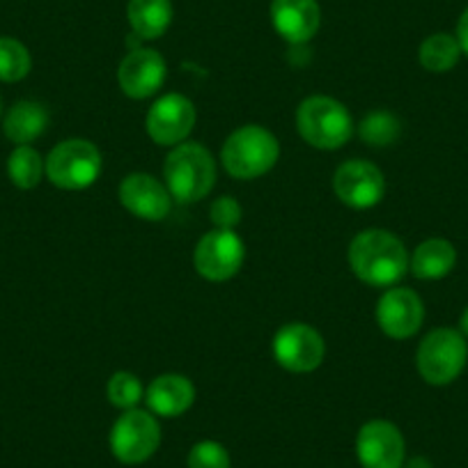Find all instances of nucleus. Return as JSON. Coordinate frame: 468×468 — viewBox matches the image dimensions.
Masks as SVG:
<instances>
[{
  "label": "nucleus",
  "mask_w": 468,
  "mask_h": 468,
  "mask_svg": "<svg viewBox=\"0 0 468 468\" xmlns=\"http://www.w3.org/2000/svg\"><path fill=\"white\" fill-rule=\"evenodd\" d=\"M161 445V427L150 411L129 409L111 431V450L122 463H143Z\"/></svg>",
  "instance_id": "obj_7"
},
{
  "label": "nucleus",
  "mask_w": 468,
  "mask_h": 468,
  "mask_svg": "<svg viewBox=\"0 0 468 468\" xmlns=\"http://www.w3.org/2000/svg\"><path fill=\"white\" fill-rule=\"evenodd\" d=\"M196 106L184 94H165L156 99L147 112V133L156 145H175L184 143L196 127Z\"/></svg>",
  "instance_id": "obj_11"
},
{
  "label": "nucleus",
  "mask_w": 468,
  "mask_h": 468,
  "mask_svg": "<svg viewBox=\"0 0 468 468\" xmlns=\"http://www.w3.org/2000/svg\"><path fill=\"white\" fill-rule=\"evenodd\" d=\"M129 24L141 39H156L168 30L173 21L170 0H129Z\"/></svg>",
  "instance_id": "obj_19"
},
{
  "label": "nucleus",
  "mask_w": 468,
  "mask_h": 468,
  "mask_svg": "<svg viewBox=\"0 0 468 468\" xmlns=\"http://www.w3.org/2000/svg\"><path fill=\"white\" fill-rule=\"evenodd\" d=\"M44 164H47V177L51 179V184L65 191H83L92 186L103 168L101 152L94 143L83 141V138L62 141L60 145L53 147Z\"/></svg>",
  "instance_id": "obj_6"
},
{
  "label": "nucleus",
  "mask_w": 468,
  "mask_h": 468,
  "mask_svg": "<svg viewBox=\"0 0 468 468\" xmlns=\"http://www.w3.org/2000/svg\"><path fill=\"white\" fill-rule=\"evenodd\" d=\"M165 60L154 48H136L117 69V80L127 97L147 99L159 92L165 80Z\"/></svg>",
  "instance_id": "obj_14"
},
{
  "label": "nucleus",
  "mask_w": 468,
  "mask_h": 468,
  "mask_svg": "<svg viewBox=\"0 0 468 468\" xmlns=\"http://www.w3.org/2000/svg\"><path fill=\"white\" fill-rule=\"evenodd\" d=\"M273 356L285 370L303 375L322 366L326 345L324 337L308 324H285L273 337Z\"/></svg>",
  "instance_id": "obj_9"
},
{
  "label": "nucleus",
  "mask_w": 468,
  "mask_h": 468,
  "mask_svg": "<svg viewBox=\"0 0 468 468\" xmlns=\"http://www.w3.org/2000/svg\"><path fill=\"white\" fill-rule=\"evenodd\" d=\"M457 42L459 47H462V53H466L468 56V7L463 10V15L459 16V24H457Z\"/></svg>",
  "instance_id": "obj_28"
},
{
  "label": "nucleus",
  "mask_w": 468,
  "mask_h": 468,
  "mask_svg": "<svg viewBox=\"0 0 468 468\" xmlns=\"http://www.w3.org/2000/svg\"><path fill=\"white\" fill-rule=\"evenodd\" d=\"M145 402L156 416H182L196 402V388L184 375H161L145 390Z\"/></svg>",
  "instance_id": "obj_17"
},
{
  "label": "nucleus",
  "mask_w": 468,
  "mask_h": 468,
  "mask_svg": "<svg viewBox=\"0 0 468 468\" xmlns=\"http://www.w3.org/2000/svg\"><path fill=\"white\" fill-rule=\"evenodd\" d=\"M30 67H33L30 53L19 39L0 37V80L16 83L28 76Z\"/></svg>",
  "instance_id": "obj_23"
},
{
  "label": "nucleus",
  "mask_w": 468,
  "mask_h": 468,
  "mask_svg": "<svg viewBox=\"0 0 468 468\" xmlns=\"http://www.w3.org/2000/svg\"><path fill=\"white\" fill-rule=\"evenodd\" d=\"M106 395L112 407L129 411V409H136L143 399V384L132 372H115L108 381Z\"/></svg>",
  "instance_id": "obj_24"
},
{
  "label": "nucleus",
  "mask_w": 468,
  "mask_h": 468,
  "mask_svg": "<svg viewBox=\"0 0 468 468\" xmlns=\"http://www.w3.org/2000/svg\"><path fill=\"white\" fill-rule=\"evenodd\" d=\"M356 454L363 468H399L404 462V436L393 422L370 420L356 436Z\"/></svg>",
  "instance_id": "obj_13"
},
{
  "label": "nucleus",
  "mask_w": 468,
  "mask_h": 468,
  "mask_svg": "<svg viewBox=\"0 0 468 468\" xmlns=\"http://www.w3.org/2000/svg\"><path fill=\"white\" fill-rule=\"evenodd\" d=\"M271 24L290 44H305L317 35L322 10L317 0H273Z\"/></svg>",
  "instance_id": "obj_16"
},
{
  "label": "nucleus",
  "mask_w": 468,
  "mask_h": 468,
  "mask_svg": "<svg viewBox=\"0 0 468 468\" xmlns=\"http://www.w3.org/2000/svg\"><path fill=\"white\" fill-rule=\"evenodd\" d=\"M244 255V241L234 234V229H211L197 241L193 264L202 278L223 282L239 273Z\"/></svg>",
  "instance_id": "obj_8"
},
{
  "label": "nucleus",
  "mask_w": 468,
  "mask_h": 468,
  "mask_svg": "<svg viewBox=\"0 0 468 468\" xmlns=\"http://www.w3.org/2000/svg\"><path fill=\"white\" fill-rule=\"evenodd\" d=\"M349 264L358 281L372 287H393L409 269L402 241L388 229H363L349 246Z\"/></svg>",
  "instance_id": "obj_1"
},
{
  "label": "nucleus",
  "mask_w": 468,
  "mask_h": 468,
  "mask_svg": "<svg viewBox=\"0 0 468 468\" xmlns=\"http://www.w3.org/2000/svg\"><path fill=\"white\" fill-rule=\"evenodd\" d=\"M44 173H47V164L42 161V156L28 145H19L7 159V175H10L12 184L24 191L35 188L42 182Z\"/></svg>",
  "instance_id": "obj_22"
},
{
  "label": "nucleus",
  "mask_w": 468,
  "mask_h": 468,
  "mask_svg": "<svg viewBox=\"0 0 468 468\" xmlns=\"http://www.w3.org/2000/svg\"><path fill=\"white\" fill-rule=\"evenodd\" d=\"M281 156L276 136L258 124H246L229 133L223 143L220 161L225 170L237 179H255L267 175Z\"/></svg>",
  "instance_id": "obj_3"
},
{
  "label": "nucleus",
  "mask_w": 468,
  "mask_h": 468,
  "mask_svg": "<svg viewBox=\"0 0 468 468\" xmlns=\"http://www.w3.org/2000/svg\"><path fill=\"white\" fill-rule=\"evenodd\" d=\"M420 65L427 71H434V74H445V71L454 69V65L462 58V47H459L457 37L448 33H436L430 35L425 42L420 44Z\"/></svg>",
  "instance_id": "obj_21"
},
{
  "label": "nucleus",
  "mask_w": 468,
  "mask_h": 468,
  "mask_svg": "<svg viewBox=\"0 0 468 468\" xmlns=\"http://www.w3.org/2000/svg\"><path fill=\"white\" fill-rule=\"evenodd\" d=\"M399 122L390 112H372L363 120L361 138L370 145H390L398 138Z\"/></svg>",
  "instance_id": "obj_25"
},
{
  "label": "nucleus",
  "mask_w": 468,
  "mask_h": 468,
  "mask_svg": "<svg viewBox=\"0 0 468 468\" xmlns=\"http://www.w3.org/2000/svg\"><path fill=\"white\" fill-rule=\"evenodd\" d=\"M0 111H3V108H0Z\"/></svg>",
  "instance_id": "obj_30"
},
{
  "label": "nucleus",
  "mask_w": 468,
  "mask_h": 468,
  "mask_svg": "<svg viewBox=\"0 0 468 468\" xmlns=\"http://www.w3.org/2000/svg\"><path fill=\"white\" fill-rule=\"evenodd\" d=\"M120 202L143 220H164L173 207L168 186L147 173H133L120 184Z\"/></svg>",
  "instance_id": "obj_15"
},
{
  "label": "nucleus",
  "mask_w": 468,
  "mask_h": 468,
  "mask_svg": "<svg viewBox=\"0 0 468 468\" xmlns=\"http://www.w3.org/2000/svg\"><path fill=\"white\" fill-rule=\"evenodd\" d=\"M454 262H457V250L450 241L427 239L413 250L409 267H411L413 276L420 281H439L452 271Z\"/></svg>",
  "instance_id": "obj_18"
},
{
  "label": "nucleus",
  "mask_w": 468,
  "mask_h": 468,
  "mask_svg": "<svg viewBox=\"0 0 468 468\" xmlns=\"http://www.w3.org/2000/svg\"><path fill=\"white\" fill-rule=\"evenodd\" d=\"M296 127L301 138L317 150H337L349 143L354 133L351 115L340 101L331 97H308L296 111Z\"/></svg>",
  "instance_id": "obj_4"
},
{
  "label": "nucleus",
  "mask_w": 468,
  "mask_h": 468,
  "mask_svg": "<svg viewBox=\"0 0 468 468\" xmlns=\"http://www.w3.org/2000/svg\"><path fill=\"white\" fill-rule=\"evenodd\" d=\"M425 319V305L413 290L393 287L384 292L377 303V324L381 331L395 340H407L416 335Z\"/></svg>",
  "instance_id": "obj_12"
},
{
  "label": "nucleus",
  "mask_w": 468,
  "mask_h": 468,
  "mask_svg": "<svg viewBox=\"0 0 468 468\" xmlns=\"http://www.w3.org/2000/svg\"><path fill=\"white\" fill-rule=\"evenodd\" d=\"M459 333H462L463 337H468V308L463 310L462 319H459Z\"/></svg>",
  "instance_id": "obj_29"
},
{
  "label": "nucleus",
  "mask_w": 468,
  "mask_h": 468,
  "mask_svg": "<svg viewBox=\"0 0 468 468\" xmlns=\"http://www.w3.org/2000/svg\"><path fill=\"white\" fill-rule=\"evenodd\" d=\"M164 179L175 200H202L216 184L214 156L197 143H179L165 159Z\"/></svg>",
  "instance_id": "obj_2"
},
{
  "label": "nucleus",
  "mask_w": 468,
  "mask_h": 468,
  "mask_svg": "<svg viewBox=\"0 0 468 468\" xmlns=\"http://www.w3.org/2000/svg\"><path fill=\"white\" fill-rule=\"evenodd\" d=\"M188 468H229V454L216 441H200L188 452Z\"/></svg>",
  "instance_id": "obj_26"
},
{
  "label": "nucleus",
  "mask_w": 468,
  "mask_h": 468,
  "mask_svg": "<svg viewBox=\"0 0 468 468\" xmlns=\"http://www.w3.org/2000/svg\"><path fill=\"white\" fill-rule=\"evenodd\" d=\"M468 361L466 337L454 328H434L422 337L416 366L422 379L431 386H448L463 372Z\"/></svg>",
  "instance_id": "obj_5"
},
{
  "label": "nucleus",
  "mask_w": 468,
  "mask_h": 468,
  "mask_svg": "<svg viewBox=\"0 0 468 468\" xmlns=\"http://www.w3.org/2000/svg\"><path fill=\"white\" fill-rule=\"evenodd\" d=\"M48 115L39 103L19 101L10 108L5 115V136L16 145H28L35 138H39L47 129Z\"/></svg>",
  "instance_id": "obj_20"
},
{
  "label": "nucleus",
  "mask_w": 468,
  "mask_h": 468,
  "mask_svg": "<svg viewBox=\"0 0 468 468\" xmlns=\"http://www.w3.org/2000/svg\"><path fill=\"white\" fill-rule=\"evenodd\" d=\"M335 196L351 209H370L386 193L384 173L370 161L351 159L335 170Z\"/></svg>",
  "instance_id": "obj_10"
},
{
  "label": "nucleus",
  "mask_w": 468,
  "mask_h": 468,
  "mask_svg": "<svg viewBox=\"0 0 468 468\" xmlns=\"http://www.w3.org/2000/svg\"><path fill=\"white\" fill-rule=\"evenodd\" d=\"M241 220V205L234 197L223 196L211 205V223L216 229H234Z\"/></svg>",
  "instance_id": "obj_27"
}]
</instances>
